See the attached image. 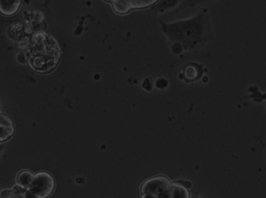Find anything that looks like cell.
<instances>
[{"instance_id": "8", "label": "cell", "mask_w": 266, "mask_h": 198, "mask_svg": "<svg viewBox=\"0 0 266 198\" xmlns=\"http://www.w3.org/2000/svg\"><path fill=\"white\" fill-rule=\"evenodd\" d=\"M34 174L31 171H21L16 177V184L24 188L28 189L34 179Z\"/></svg>"}, {"instance_id": "10", "label": "cell", "mask_w": 266, "mask_h": 198, "mask_svg": "<svg viewBox=\"0 0 266 198\" xmlns=\"http://www.w3.org/2000/svg\"><path fill=\"white\" fill-rule=\"evenodd\" d=\"M28 189L24 188V187H21L19 185H16L13 187V191L16 196H19V197H24V193L27 191Z\"/></svg>"}, {"instance_id": "12", "label": "cell", "mask_w": 266, "mask_h": 198, "mask_svg": "<svg viewBox=\"0 0 266 198\" xmlns=\"http://www.w3.org/2000/svg\"><path fill=\"white\" fill-rule=\"evenodd\" d=\"M23 198H39L37 196H36L35 194H34V193H32V192L30 191L29 190H27V191L25 192V193H24V197Z\"/></svg>"}, {"instance_id": "14", "label": "cell", "mask_w": 266, "mask_h": 198, "mask_svg": "<svg viewBox=\"0 0 266 198\" xmlns=\"http://www.w3.org/2000/svg\"><path fill=\"white\" fill-rule=\"evenodd\" d=\"M3 148H4V146H3V145H0V153H1V151H2Z\"/></svg>"}, {"instance_id": "1", "label": "cell", "mask_w": 266, "mask_h": 198, "mask_svg": "<svg viewBox=\"0 0 266 198\" xmlns=\"http://www.w3.org/2000/svg\"><path fill=\"white\" fill-rule=\"evenodd\" d=\"M62 48L58 40L46 32L31 37L24 52L26 62L35 73L47 74L57 68L61 61Z\"/></svg>"}, {"instance_id": "7", "label": "cell", "mask_w": 266, "mask_h": 198, "mask_svg": "<svg viewBox=\"0 0 266 198\" xmlns=\"http://www.w3.org/2000/svg\"><path fill=\"white\" fill-rule=\"evenodd\" d=\"M22 3L21 0H16V1L0 0V13H2L4 16H13L19 11Z\"/></svg>"}, {"instance_id": "9", "label": "cell", "mask_w": 266, "mask_h": 198, "mask_svg": "<svg viewBox=\"0 0 266 198\" xmlns=\"http://www.w3.org/2000/svg\"><path fill=\"white\" fill-rule=\"evenodd\" d=\"M170 198H190L189 191L184 184L173 183L172 186V197Z\"/></svg>"}, {"instance_id": "13", "label": "cell", "mask_w": 266, "mask_h": 198, "mask_svg": "<svg viewBox=\"0 0 266 198\" xmlns=\"http://www.w3.org/2000/svg\"><path fill=\"white\" fill-rule=\"evenodd\" d=\"M9 198H21V197H19V196H16V195H15L14 193H13V195H12V196Z\"/></svg>"}, {"instance_id": "15", "label": "cell", "mask_w": 266, "mask_h": 198, "mask_svg": "<svg viewBox=\"0 0 266 198\" xmlns=\"http://www.w3.org/2000/svg\"><path fill=\"white\" fill-rule=\"evenodd\" d=\"M0 198H1V197H0Z\"/></svg>"}, {"instance_id": "3", "label": "cell", "mask_w": 266, "mask_h": 198, "mask_svg": "<svg viewBox=\"0 0 266 198\" xmlns=\"http://www.w3.org/2000/svg\"><path fill=\"white\" fill-rule=\"evenodd\" d=\"M55 188V181L53 175L48 172L42 171L34 174V179L28 190L39 198H48Z\"/></svg>"}, {"instance_id": "4", "label": "cell", "mask_w": 266, "mask_h": 198, "mask_svg": "<svg viewBox=\"0 0 266 198\" xmlns=\"http://www.w3.org/2000/svg\"><path fill=\"white\" fill-rule=\"evenodd\" d=\"M113 9L119 14H125L132 9L144 8L155 4L156 1H111Z\"/></svg>"}, {"instance_id": "2", "label": "cell", "mask_w": 266, "mask_h": 198, "mask_svg": "<svg viewBox=\"0 0 266 198\" xmlns=\"http://www.w3.org/2000/svg\"><path fill=\"white\" fill-rule=\"evenodd\" d=\"M172 186L168 178L164 175H158L148 179L141 187L143 195H148L154 198L172 197Z\"/></svg>"}, {"instance_id": "11", "label": "cell", "mask_w": 266, "mask_h": 198, "mask_svg": "<svg viewBox=\"0 0 266 198\" xmlns=\"http://www.w3.org/2000/svg\"><path fill=\"white\" fill-rule=\"evenodd\" d=\"M13 195V190H4L0 193V197L9 198Z\"/></svg>"}, {"instance_id": "6", "label": "cell", "mask_w": 266, "mask_h": 198, "mask_svg": "<svg viewBox=\"0 0 266 198\" xmlns=\"http://www.w3.org/2000/svg\"><path fill=\"white\" fill-rule=\"evenodd\" d=\"M204 70L202 64L196 63H188L183 68V77L187 82L199 80L203 75Z\"/></svg>"}, {"instance_id": "5", "label": "cell", "mask_w": 266, "mask_h": 198, "mask_svg": "<svg viewBox=\"0 0 266 198\" xmlns=\"http://www.w3.org/2000/svg\"><path fill=\"white\" fill-rule=\"evenodd\" d=\"M14 134L15 126L12 118L0 113V145L10 140Z\"/></svg>"}]
</instances>
